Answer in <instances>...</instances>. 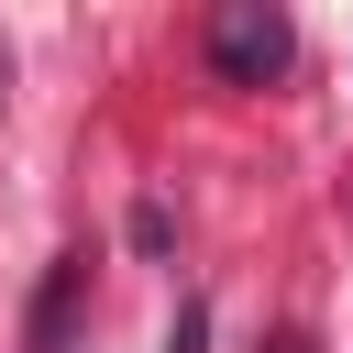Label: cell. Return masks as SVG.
Masks as SVG:
<instances>
[{
    "mask_svg": "<svg viewBox=\"0 0 353 353\" xmlns=\"http://www.w3.org/2000/svg\"><path fill=\"white\" fill-rule=\"evenodd\" d=\"M0 77H11V55H0Z\"/></svg>",
    "mask_w": 353,
    "mask_h": 353,
    "instance_id": "5b68a950",
    "label": "cell"
},
{
    "mask_svg": "<svg viewBox=\"0 0 353 353\" xmlns=\"http://www.w3.org/2000/svg\"><path fill=\"white\" fill-rule=\"evenodd\" d=\"M165 243H176V221H165V199H143L132 210V254H165Z\"/></svg>",
    "mask_w": 353,
    "mask_h": 353,
    "instance_id": "3957f363",
    "label": "cell"
},
{
    "mask_svg": "<svg viewBox=\"0 0 353 353\" xmlns=\"http://www.w3.org/2000/svg\"><path fill=\"white\" fill-rule=\"evenodd\" d=\"M77 309H88V254H55L44 287H33V331H22V353H77Z\"/></svg>",
    "mask_w": 353,
    "mask_h": 353,
    "instance_id": "7a4b0ae2",
    "label": "cell"
},
{
    "mask_svg": "<svg viewBox=\"0 0 353 353\" xmlns=\"http://www.w3.org/2000/svg\"><path fill=\"white\" fill-rule=\"evenodd\" d=\"M165 353H210V309H199V298L176 309V331H165Z\"/></svg>",
    "mask_w": 353,
    "mask_h": 353,
    "instance_id": "277c9868",
    "label": "cell"
},
{
    "mask_svg": "<svg viewBox=\"0 0 353 353\" xmlns=\"http://www.w3.org/2000/svg\"><path fill=\"white\" fill-rule=\"evenodd\" d=\"M287 55H298V33H287L276 0H221V11H210V66H221L232 88H276Z\"/></svg>",
    "mask_w": 353,
    "mask_h": 353,
    "instance_id": "6da1fadb",
    "label": "cell"
}]
</instances>
